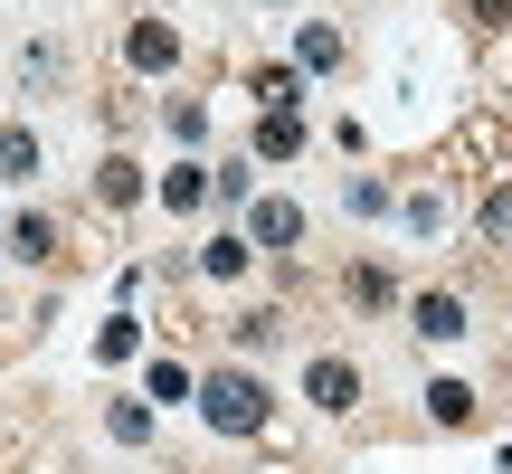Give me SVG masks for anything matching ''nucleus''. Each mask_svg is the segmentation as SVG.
<instances>
[{
    "label": "nucleus",
    "instance_id": "6e6552de",
    "mask_svg": "<svg viewBox=\"0 0 512 474\" xmlns=\"http://www.w3.org/2000/svg\"><path fill=\"white\" fill-rule=\"evenodd\" d=\"M427 408H437V427H465V418H475V389H465V380H437V389H427Z\"/></svg>",
    "mask_w": 512,
    "mask_h": 474
},
{
    "label": "nucleus",
    "instance_id": "9b49d317",
    "mask_svg": "<svg viewBox=\"0 0 512 474\" xmlns=\"http://www.w3.org/2000/svg\"><path fill=\"white\" fill-rule=\"evenodd\" d=\"M294 57H304V67H332V57H342V38H332L323 19H304V38H294Z\"/></svg>",
    "mask_w": 512,
    "mask_h": 474
},
{
    "label": "nucleus",
    "instance_id": "20e7f679",
    "mask_svg": "<svg viewBox=\"0 0 512 474\" xmlns=\"http://www.w3.org/2000/svg\"><path fill=\"white\" fill-rule=\"evenodd\" d=\"M247 237H256V247H294V237H304V209H294V200H256Z\"/></svg>",
    "mask_w": 512,
    "mask_h": 474
},
{
    "label": "nucleus",
    "instance_id": "4468645a",
    "mask_svg": "<svg viewBox=\"0 0 512 474\" xmlns=\"http://www.w3.org/2000/svg\"><path fill=\"white\" fill-rule=\"evenodd\" d=\"M48 247H57V228H48V219H19V228H10V256H29V266H38Z\"/></svg>",
    "mask_w": 512,
    "mask_h": 474
},
{
    "label": "nucleus",
    "instance_id": "ddd939ff",
    "mask_svg": "<svg viewBox=\"0 0 512 474\" xmlns=\"http://www.w3.org/2000/svg\"><path fill=\"white\" fill-rule=\"evenodd\" d=\"M105 427H114L124 446H143V437H152V408H143V399H114V418H105Z\"/></svg>",
    "mask_w": 512,
    "mask_h": 474
},
{
    "label": "nucleus",
    "instance_id": "f03ea898",
    "mask_svg": "<svg viewBox=\"0 0 512 474\" xmlns=\"http://www.w3.org/2000/svg\"><path fill=\"white\" fill-rule=\"evenodd\" d=\"M124 57L143 76H162V67H181V29H171V19H133V38H124Z\"/></svg>",
    "mask_w": 512,
    "mask_h": 474
},
{
    "label": "nucleus",
    "instance_id": "423d86ee",
    "mask_svg": "<svg viewBox=\"0 0 512 474\" xmlns=\"http://www.w3.org/2000/svg\"><path fill=\"white\" fill-rule=\"evenodd\" d=\"M256 152H266V162H294V152H304V124H294V114H266V124H256Z\"/></svg>",
    "mask_w": 512,
    "mask_h": 474
},
{
    "label": "nucleus",
    "instance_id": "f257e3e1",
    "mask_svg": "<svg viewBox=\"0 0 512 474\" xmlns=\"http://www.w3.org/2000/svg\"><path fill=\"white\" fill-rule=\"evenodd\" d=\"M200 418L219 427V437H256V427H266V389H256L247 370H219V380H200Z\"/></svg>",
    "mask_w": 512,
    "mask_h": 474
},
{
    "label": "nucleus",
    "instance_id": "dca6fc26",
    "mask_svg": "<svg viewBox=\"0 0 512 474\" xmlns=\"http://www.w3.org/2000/svg\"><path fill=\"white\" fill-rule=\"evenodd\" d=\"M200 266H209V275H247V237H209Z\"/></svg>",
    "mask_w": 512,
    "mask_h": 474
},
{
    "label": "nucleus",
    "instance_id": "1a4fd4ad",
    "mask_svg": "<svg viewBox=\"0 0 512 474\" xmlns=\"http://www.w3.org/2000/svg\"><path fill=\"white\" fill-rule=\"evenodd\" d=\"M200 200H209V171H190V162L162 171V209H200Z\"/></svg>",
    "mask_w": 512,
    "mask_h": 474
},
{
    "label": "nucleus",
    "instance_id": "f8f14e48",
    "mask_svg": "<svg viewBox=\"0 0 512 474\" xmlns=\"http://www.w3.org/2000/svg\"><path fill=\"white\" fill-rule=\"evenodd\" d=\"M95 190L124 209V200H143V171H133V162H105V171H95Z\"/></svg>",
    "mask_w": 512,
    "mask_h": 474
},
{
    "label": "nucleus",
    "instance_id": "39448f33",
    "mask_svg": "<svg viewBox=\"0 0 512 474\" xmlns=\"http://www.w3.org/2000/svg\"><path fill=\"white\" fill-rule=\"evenodd\" d=\"M408 323H418L427 342H456V332H465V304H456V294H418V304H408Z\"/></svg>",
    "mask_w": 512,
    "mask_h": 474
},
{
    "label": "nucleus",
    "instance_id": "7ed1b4c3",
    "mask_svg": "<svg viewBox=\"0 0 512 474\" xmlns=\"http://www.w3.org/2000/svg\"><path fill=\"white\" fill-rule=\"evenodd\" d=\"M304 399H313V408H332V418H342V408L361 399V370H351V361H313V370H304Z\"/></svg>",
    "mask_w": 512,
    "mask_h": 474
},
{
    "label": "nucleus",
    "instance_id": "f3484780",
    "mask_svg": "<svg viewBox=\"0 0 512 474\" xmlns=\"http://www.w3.org/2000/svg\"><path fill=\"white\" fill-rule=\"evenodd\" d=\"M484 228H503V237H512V190H494V200H484Z\"/></svg>",
    "mask_w": 512,
    "mask_h": 474
},
{
    "label": "nucleus",
    "instance_id": "2eb2a0df",
    "mask_svg": "<svg viewBox=\"0 0 512 474\" xmlns=\"http://www.w3.org/2000/svg\"><path fill=\"white\" fill-rule=\"evenodd\" d=\"M152 399L181 408V399H200V389H190V370H181V361H152Z\"/></svg>",
    "mask_w": 512,
    "mask_h": 474
},
{
    "label": "nucleus",
    "instance_id": "9d476101",
    "mask_svg": "<svg viewBox=\"0 0 512 474\" xmlns=\"http://www.w3.org/2000/svg\"><path fill=\"white\" fill-rule=\"evenodd\" d=\"M256 105H266V114H294V67H256Z\"/></svg>",
    "mask_w": 512,
    "mask_h": 474
},
{
    "label": "nucleus",
    "instance_id": "a211bd4d",
    "mask_svg": "<svg viewBox=\"0 0 512 474\" xmlns=\"http://www.w3.org/2000/svg\"><path fill=\"white\" fill-rule=\"evenodd\" d=\"M475 19H494V29H503V19H512V0H475Z\"/></svg>",
    "mask_w": 512,
    "mask_h": 474
},
{
    "label": "nucleus",
    "instance_id": "0eeeda50",
    "mask_svg": "<svg viewBox=\"0 0 512 474\" xmlns=\"http://www.w3.org/2000/svg\"><path fill=\"white\" fill-rule=\"evenodd\" d=\"M29 171H38V133H0V181H29Z\"/></svg>",
    "mask_w": 512,
    "mask_h": 474
}]
</instances>
